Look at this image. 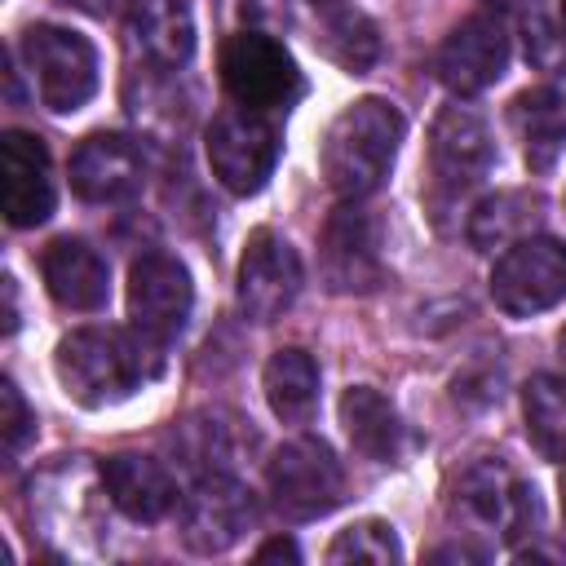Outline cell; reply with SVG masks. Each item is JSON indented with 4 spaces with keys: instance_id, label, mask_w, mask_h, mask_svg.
Instances as JSON below:
<instances>
[{
    "instance_id": "6da1fadb",
    "label": "cell",
    "mask_w": 566,
    "mask_h": 566,
    "mask_svg": "<svg viewBox=\"0 0 566 566\" xmlns=\"http://www.w3.org/2000/svg\"><path fill=\"white\" fill-rule=\"evenodd\" d=\"M159 345L146 340L137 327H80L71 336L57 340L53 349V371L57 385L66 389V398H75L80 407H115L124 398H133L137 389H146L159 376Z\"/></svg>"
},
{
    "instance_id": "7a4b0ae2",
    "label": "cell",
    "mask_w": 566,
    "mask_h": 566,
    "mask_svg": "<svg viewBox=\"0 0 566 566\" xmlns=\"http://www.w3.org/2000/svg\"><path fill=\"white\" fill-rule=\"evenodd\" d=\"M407 119L385 97H358L349 102L323 133V177L340 199H367L385 186L398 146H402Z\"/></svg>"
},
{
    "instance_id": "3957f363",
    "label": "cell",
    "mask_w": 566,
    "mask_h": 566,
    "mask_svg": "<svg viewBox=\"0 0 566 566\" xmlns=\"http://www.w3.org/2000/svg\"><path fill=\"white\" fill-rule=\"evenodd\" d=\"M22 62L40 102L57 115H75L97 93V53L93 44L57 22H35L22 31Z\"/></svg>"
},
{
    "instance_id": "277c9868",
    "label": "cell",
    "mask_w": 566,
    "mask_h": 566,
    "mask_svg": "<svg viewBox=\"0 0 566 566\" xmlns=\"http://www.w3.org/2000/svg\"><path fill=\"white\" fill-rule=\"evenodd\" d=\"M221 84L226 93L248 106V111H287L301 93H305V80L292 62V53L265 35V31H234L226 44H221Z\"/></svg>"
},
{
    "instance_id": "5b68a950",
    "label": "cell",
    "mask_w": 566,
    "mask_h": 566,
    "mask_svg": "<svg viewBox=\"0 0 566 566\" xmlns=\"http://www.w3.org/2000/svg\"><path fill=\"white\" fill-rule=\"evenodd\" d=\"M279 146H283L279 128L265 119V111H248L239 102L217 111L208 124V137H203L212 177L239 199L256 195L270 181V172L279 164Z\"/></svg>"
},
{
    "instance_id": "8992f818",
    "label": "cell",
    "mask_w": 566,
    "mask_h": 566,
    "mask_svg": "<svg viewBox=\"0 0 566 566\" xmlns=\"http://www.w3.org/2000/svg\"><path fill=\"white\" fill-rule=\"evenodd\" d=\"M265 486L287 522H314L345 495V469L323 438H292L265 464Z\"/></svg>"
},
{
    "instance_id": "52a82bcc",
    "label": "cell",
    "mask_w": 566,
    "mask_h": 566,
    "mask_svg": "<svg viewBox=\"0 0 566 566\" xmlns=\"http://www.w3.org/2000/svg\"><path fill=\"white\" fill-rule=\"evenodd\" d=\"M491 301L509 318H531L566 301V243L526 234L500 252L491 270Z\"/></svg>"
},
{
    "instance_id": "ba28073f",
    "label": "cell",
    "mask_w": 566,
    "mask_h": 566,
    "mask_svg": "<svg viewBox=\"0 0 566 566\" xmlns=\"http://www.w3.org/2000/svg\"><path fill=\"white\" fill-rule=\"evenodd\" d=\"M495 146L491 133L482 124V115H473L469 106H442L433 128H429V195L433 203H460L486 172H491Z\"/></svg>"
},
{
    "instance_id": "9c48e42d",
    "label": "cell",
    "mask_w": 566,
    "mask_h": 566,
    "mask_svg": "<svg viewBox=\"0 0 566 566\" xmlns=\"http://www.w3.org/2000/svg\"><path fill=\"white\" fill-rule=\"evenodd\" d=\"M195 305V283L186 274V265L168 252H142L128 270V318L133 327L155 340L168 345L181 336L186 318Z\"/></svg>"
},
{
    "instance_id": "30bf717a",
    "label": "cell",
    "mask_w": 566,
    "mask_h": 566,
    "mask_svg": "<svg viewBox=\"0 0 566 566\" xmlns=\"http://www.w3.org/2000/svg\"><path fill=\"white\" fill-rule=\"evenodd\" d=\"M301 292V256L296 248L274 234L270 226L252 230L239 256V279H234V301L239 314L252 323H274Z\"/></svg>"
},
{
    "instance_id": "8fae6325",
    "label": "cell",
    "mask_w": 566,
    "mask_h": 566,
    "mask_svg": "<svg viewBox=\"0 0 566 566\" xmlns=\"http://www.w3.org/2000/svg\"><path fill=\"white\" fill-rule=\"evenodd\" d=\"M433 71L447 93L473 97L509 71V27L500 13H473L438 44Z\"/></svg>"
},
{
    "instance_id": "7c38bea8",
    "label": "cell",
    "mask_w": 566,
    "mask_h": 566,
    "mask_svg": "<svg viewBox=\"0 0 566 566\" xmlns=\"http://www.w3.org/2000/svg\"><path fill=\"white\" fill-rule=\"evenodd\" d=\"M323 279L332 292L340 296H358V292H376L385 279L380 265V243H376V221L367 208H358V199H345L340 208H332L327 226H323Z\"/></svg>"
},
{
    "instance_id": "4fadbf2b",
    "label": "cell",
    "mask_w": 566,
    "mask_h": 566,
    "mask_svg": "<svg viewBox=\"0 0 566 566\" xmlns=\"http://www.w3.org/2000/svg\"><path fill=\"white\" fill-rule=\"evenodd\" d=\"M252 517H256V504L243 482H234L230 473H203L195 491L181 500V539L190 553L212 557L234 548L252 526Z\"/></svg>"
},
{
    "instance_id": "5bb4252c",
    "label": "cell",
    "mask_w": 566,
    "mask_h": 566,
    "mask_svg": "<svg viewBox=\"0 0 566 566\" xmlns=\"http://www.w3.org/2000/svg\"><path fill=\"white\" fill-rule=\"evenodd\" d=\"M455 517L482 531H504L509 539L526 535V522L539 517L535 486L517 482V473L504 460H482L455 486Z\"/></svg>"
},
{
    "instance_id": "9a60e30c",
    "label": "cell",
    "mask_w": 566,
    "mask_h": 566,
    "mask_svg": "<svg viewBox=\"0 0 566 566\" xmlns=\"http://www.w3.org/2000/svg\"><path fill=\"white\" fill-rule=\"evenodd\" d=\"M0 186H4V221L13 230L44 226L53 217L57 190H53V164L35 133L9 128L0 137Z\"/></svg>"
},
{
    "instance_id": "2e32d148",
    "label": "cell",
    "mask_w": 566,
    "mask_h": 566,
    "mask_svg": "<svg viewBox=\"0 0 566 566\" xmlns=\"http://www.w3.org/2000/svg\"><path fill=\"white\" fill-rule=\"evenodd\" d=\"M146 181V155L133 137L93 133L71 155V190L88 203H119L133 199Z\"/></svg>"
},
{
    "instance_id": "e0dca14e",
    "label": "cell",
    "mask_w": 566,
    "mask_h": 566,
    "mask_svg": "<svg viewBox=\"0 0 566 566\" xmlns=\"http://www.w3.org/2000/svg\"><path fill=\"white\" fill-rule=\"evenodd\" d=\"M102 491L111 495V504L133 517V522H164L181 495H177V478L150 460V455H133V451H119V455H106L102 460Z\"/></svg>"
},
{
    "instance_id": "ac0fdd59",
    "label": "cell",
    "mask_w": 566,
    "mask_h": 566,
    "mask_svg": "<svg viewBox=\"0 0 566 566\" xmlns=\"http://www.w3.org/2000/svg\"><path fill=\"white\" fill-rule=\"evenodd\" d=\"M40 274H44V287L49 296L62 305V310H75V314H88V310H102L106 296H111V265L106 256L84 243V239H53L40 256Z\"/></svg>"
},
{
    "instance_id": "d6986e66",
    "label": "cell",
    "mask_w": 566,
    "mask_h": 566,
    "mask_svg": "<svg viewBox=\"0 0 566 566\" xmlns=\"http://www.w3.org/2000/svg\"><path fill=\"white\" fill-rule=\"evenodd\" d=\"M509 124L522 142V159L531 172H548L566 150V93L526 88L509 102Z\"/></svg>"
},
{
    "instance_id": "ffe728a7",
    "label": "cell",
    "mask_w": 566,
    "mask_h": 566,
    "mask_svg": "<svg viewBox=\"0 0 566 566\" xmlns=\"http://www.w3.org/2000/svg\"><path fill=\"white\" fill-rule=\"evenodd\" d=\"M133 49L159 71L186 66L195 53V18L186 0H142L133 13Z\"/></svg>"
},
{
    "instance_id": "44dd1931",
    "label": "cell",
    "mask_w": 566,
    "mask_h": 566,
    "mask_svg": "<svg viewBox=\"0 0 566 566\" xmlns=\"http://www.w3.org/2000/svg\"><path fill=\"white\" fill-rule=\"evenodd\" d=\"M340 424H345V433H349V442H354L358 455L380 460V464H389V460L402 455L407 429H402L394 402L385 394H376L371 385H349L345 389V398H340Z\"/></svg>"
},
{
    "instance_id": "7402d4cb",
    "label": "cell",
    "mask_w": 566,
    "mask_h": 566,
    "mask_svg": "<svg viewBox=\"0 0 566 566\" xmlns=\"http://www.w3.org/2000/svg\"><path fill=\"white\" fill-rule=\"evenodd\" d=\"M265 402L270 411L283 420V424H310L314 407H318V363L287 345V349H274L270 363H265Z\"/></svg>"
},
{
    "instance_id": "603a6c76",
    "label": "cell",
    "mask_w": 566,
    "mask_h": 566,
    "mask_svg": "<svg viewBox=\"0 0 566 566\" xmlns=\"http://www.w3.org/2000/svg\"><path fill=\"white\" fill-rule=\"evenodd\" d=\"M544 217V199L531 190H495L486 195L473 217H469V243L478 252H495V248H513L517 239H526L535 230V221Z\"/></svg>"
},
{
    "instance_id": "cb8c5ba5",
    "label": "cell",
    "mask_w": 566,
    "mask_h": 566,
    "mask_svg": "<svg viewBox=\"0 0 566 566\" xmlns=\"http://www.w3.org/2000/svg\"><path fill=\"white\" fill-rule=\"evenodd\" d=\"M522 420L526 438L544 460H566V380L562 376H531L522 389Z\"/></svg>"
},
{
    "instance_id": "d4e9b609",
    "label": "cell",
    "mask_w": 566,
    "mask_h": 566,
    "mask_svg": "<svg viewBox=\"0 0 566 566\" xmlns=\"http://www.w3.org/2000/svg\"><path fill=\"white\" fill-rule=\"evenodd\" d=\"M323 53L336 66H345L349 75H363L380 57V35H376V27L363 13L340 9V13H332L323 22Z\"/></svg>"
},
{
    "instance_id": "484cf974",
    "label": "cell",
    "mask_w": 566,
    "mask_h": 566,
    "mask_svg": "<svg viewBox=\"0 0 566 566\" xmlns=\"http://www.w3.org/2000/svg\"><path fill=\"white\" fill-rule=\"evenodd\" d=\"M402 548H398V535L389 522H354L345 531H336L332 548H327V562H398Z\"/></svg>"
},
{
    "instance_id": "4316f807",
    "label": "cell",
    "mask_w": 566,
    "mask_h": 566,
    "mask_svg": "<svg viewBox=\"0 0 566 566\" xmlns=\"http://www.w3.org/2000/svg\"><path fill=\"white\" fill-rule=\"evenodd\" d=\"M0 402H4V420H0V429H4V460H18L27 451V442L35 438V416L27 411V402H22L13 380L0 385Z\"/></svg>"
},
{
    "instance_id": "83f0119b",
    "label": "cell",
    "mask_w": 566,
    "mask_h": 566,
    "mask_svg": "<svg viewBox=\"0 0 566 566\" xmlns=\"http://www.w3.org/2000/svg\"><path fill=\"white\" fill-rule=\"evenodd\" d=\"M301 562V548L287 539V535H274V539H265L261 548H256V562Z\"/></svg>"
},
{
    "instance_id": "f1b7e54d",
    "label": "cell",
    "mask_w": 566,
    "mask_h": 566,
    "mask_svg": "<svg viewBox=\"0 0 566 566\" xmlns=\"http://www.w3.org/2000/svg\"><path fill=\"white\" fill-rule=\"evenodd\" d=\"M557 495H562V517H566V464H562V478H557Z\"/></svg>"
},
{
    "instance_id": "f546056e",
    "label": "cell",
    "mask_w": 566,
    "mask_h": 566,
    "mask_svg": "<svg viewBox=\"0 0 566 566\" xmlns=\"http://www.w3.org/2000/svg\"><path fill=\"white\" fill-rule=\"evenodd\" d=\"M557 349H562V363H566V327H562V336H557Z\"/></svg>"
},
{
    "instance_id": "4dcf8cb0",
    "label": "cell",
    "mask_w": 566,
    "mask_h": 566,
    "mask_svg": "<svg viewBox=\"0 0 566 566\" xmlns=\"http://www.w3.org/2000/svg\"><path fill=\"white\" fill-rule=\"evenodd\" d=\"M491 4H522V0H491Z\"/></svg>"
},
{
    "instance_id": "1f68e13d",
    "label": "cell",
    "mask_w": 566,
    "mask_h": 566,
    "mask_svg": "<svg viewBox=\"0 0 566 566\" xmlns=\"http://www.w3.org/2000/svg\"><path fill=\"white\" fill-rule=\"evenodd\" d=\"M562 22H566V0H562Z\"/></svg>"
}]
</instances>
